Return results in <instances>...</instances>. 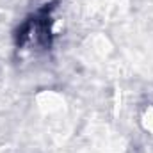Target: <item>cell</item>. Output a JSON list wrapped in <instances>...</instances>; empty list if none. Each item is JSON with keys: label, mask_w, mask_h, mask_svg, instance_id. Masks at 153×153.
Returning <instances> with one entry per match:
<instances>
[{"label": "cell", "mask_w": 153, "mask_h": 153, "mask_svg": "<svg viewBox=\"0 0 153 153\" xmlns=\"http://www.w3.org/2000/svg\"><path fill=\"white\" fill-rule=\"evenodd\" d=\"M59 0H50L38 5L16 29L14 48L23 52L50 50L53 46V13Z\"/></svg>", "instance_id": "6da1fadb"}]
</instances>
